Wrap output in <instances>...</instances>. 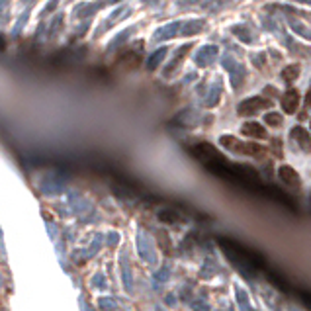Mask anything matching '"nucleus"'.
<instances>
[{"mask_svg":"<svg viewBox=\"0 0 311 311\" xmlns=\"http://www.w3.org/2000/svg\"><path fill=\"white\" fill-rule=\"evenodd\" d=\"M299 65H288L284 71H282V80L284 82H293L297 76H299Z\"/></svg>","mask_w":311,"mask_h":311,"instance_id":"obj_7","label":"nucleus"},{"mask_svg":"<svg viewBox=\"0 0 311 311\" xmlns=\"http://www.w3.org/2000/svg\"><path fill=\"white\" fill-rule=\"evenodd\" d=\"M270 100H266V98H260V96H253V98H249V100H245V102H241L239 104V114L241 116H251V114H256V112L264 110V108H270Z\"/></svg>","mask_w":311,"mask_h":311,"instance_id":"obj_2","label":"nucleus"},{"mask_svg":"<svg viewBox=\"0 0 311 311\" xmlns=\"http://www.w3.org/2000/svg\"><path fill=\"white\" fill-rule=\"evenodd\" d=\"M278 176L282 178V182H286L288 186H292V188H299V184H301V180H299V176H297V172L293 170L292 166L284 165L278 168Z\"/></svg>","mask_w":311,"mask_h":311,"instance_id":"obj_4","label":"nucleus"},{"mask_svg":"<svg viewBox=\"0 0 311 311\" xmlns=\"http://www.w3.org/2000/svg\"><path fill=\"white\" fill-rule=\"evenodd\" d=\"M305 104L311 108V86H309V90H307V96H305Z\"/></svg>","mask_w":311,"mask_h":311,"instance_id":"obj_11","label":"nucleus"},{"mask_svg":"<svg viewBox=\"0 0 311 311\" xmlns=\"http://www.w3.org/2000/svg\"><path fill=\"white\" fill-rule=\"evenodd\" d=\"M264 124H268L270 128H280V126H282V114H278V112H268V114L264 116Z\"/></svg>","mask_w":311,"mask_h":311,"instance_id":"obj_9","label":"nucleus"},{"mask_svg":"<svg viewBox=\"0 0 311 311\" xmlns=\"http://www.w3.org/2000/svg\"><path fill=\"white\" fill-rule=\"evenodd\" d=\"M243 135H247V137H255V139H264L266 137V129L262 128L260 124H256V122H249V124H245L243 128Z\"/></svg>","mask_w":311,"mask_h":311,"instance_id":"obj_5","label":"nucleus"},{"mask_svg":"<svg viewBox=\"0 0 311 311\" xmlns=\"http://www.w3.org/2000/svg\"><path fill=\"white\" fill-rule=\"evenodd\" d=\"M274 151H276V157H282V149H280V141L278 139L274 141Z\"/></svg>","mask_w":311,"mask_h":311,"instance_id":"obj_10","label":"nucleus"},{"mask_svg":"<svg viewBox=\"0 0 311 311\" xmlns=\"http://www.w3.org/2000/svg\"><path fill=\"white\" fill-rule=\"evenodd\" d=\"M297 106H299V92L295 88H290V90L284 92V96H282V110L286 114H295Z\"/></svg>","mask_w":311,"mask_h":311,"instance_id":"obj_3","label":"nucleus"},{"mask_svg":"<svg viewBox=\"0 0 311 311\" xmlns=\"http://www.w3.org/2000/svg\"><path fill=\"white\" fill-rule=\"evenodd\" d=\"M292 137L299 143V147H301L303 151H311V137L303 128L295 126V128L292 129Z\"/></svg>","mask_w":311,"mask_h":311,"instance_id":"obj_6","label":"nucleus"},{"mask_svg":"<svg viewBox=\"0 0 311 311\" xmlns=\"http://www.w3.org/2000/svg\"><path fill=\"white\" fill-rule=\"evenodd\" d=\"M295 2H303V4H311V0H295Z\"/></svg>","mask_w":311,"mask_h":311,"instance_id":"obj_12","label":"nucleus"},{"mask_svg":"<svg viewBox=\"0 0 311 311\" xmlns=\"http://www.w3.org/2000/svg\"><path fill=\"white\" fill-rule=\"evenodd\" d=\"M220 143L231 151H237V153H243V155H253V157H262L264 155V149L256 143H241L239 139L231 137V135H223L220 139Z\"/></svg>","mask_w":311,"mask_h":311,"instance_id":"obj_1","label":"nucleus"},{"mask_svg":"<svg viewBox=\"0 0 311 311\" xmlns=\"http://www.w3.org/2000/svg\"><path fill=\"white\" fill-rule=\"evenodd\" d=\"M290 26H292V30L297 34V36L305 37V39H309L311 41V32L309 28H305L303 24H299V22H295V20H290Z\"/></svg>","mask_w":311,"mask_h":311,"instance_id":"obj_8","label":"nucleus"}]
</instances>
